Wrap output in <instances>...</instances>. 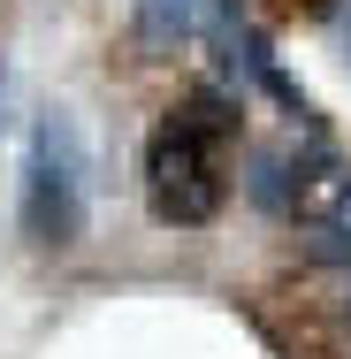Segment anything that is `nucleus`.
<instances>
[{
  "label": "nucleus",
  "mask_w": 351,
  "mask_h": 359,
  "mask_svg": "<svg viewBox=\"0 0 351 359\" xmlns=\"http://www.w3.org/2000/svg\"><path fill=\"white\" fill-rule=\"evenodd\" d=\"M229 107L199 92L184 107L160 115V130L145 138V207L168 229H207L229 199Z\"/></svg>",
  "instance_id": "f257e3e1"
},
{
  "label": "nucleus",
  "mask_w": 351,
  "mask_h": 359,
  "mask_svg": "<svg viewBox=\"0 0 351 359\" xmlns=\"http://www.w3.org/2000/svg\"><path fill=\"white\" fill-rule=\"evenodd\" d=\"M84 138H76L69 115H39L31 123V145H23V229L39 245H76L84 237Z\"/></svg>",
  "instance_id": "f03ea898"
},
{
  "label": "nucleus",
  "mask_w": 351,
  "mask_h": 359,
  "mask_svg": "<svg viewBox=\"0 0 351 359\" xmlns=\"http://www.w3.org/2000/svg\"><path fill=\"white\" fill-rule=\"evenodd\" d=\"M290 222L313 268H351V161H321L298 176L290 191Z\"/></svg>",
  "instance_id": "7ed1b4c3"
},
{
  "label": "nucleus",
  "mask_w": 351,
  "mask_h": 359,
  "mask_svg": "<svg viewBox=\"0 0 351 359\" xmlns=\"http://www.w3.org/2000/svg\"><path fill=\"white\" fill-rule=\"evenodd\" d=\"M214 23V0H138V39L145 46H191L199 31Z\"/></svg>",
  "instance_id": "20e7f679"
},
{
  "label": "nucleus",
  "mask_w": 351,
  "mask_h": 359,
  "mask_svg": "<svg viewBox=\"0 0 351 359\" xmlns=\"http://www.w3.org/2000/svg\"><path fill=\"white\" fill-rule=\"evenodd\" d=\"M0 130H8V69H0Z\"/></svg>",
  "instance_id": "39448f33"
},
{
  "label": "nucleus",
  "mask_w": 351,
  "mask_h": 359,
  "mask_svg": "<svg viewBox=\"0 0 351 359\" xmlns=\"http://www.w3.org/2000/svg\"><path fill=\"white\" fill-rule=\"evenodd\" d=\"M336 313H344V321H351V283H344V298H336Z\"/></svg>",
  "instance_id": "423d86ee"
},
{
  "label": "nucleus",
  "mask_w": 351,
  "mask_h": 359,
  "mask_svg": "<svg viewBox=\"0 0 351 359\" xmlns=\"http://www.w3.org/2000/svg\"><path fill=\"white\" fill-rule=\"evenodd\" d=\"M344 46H351V0H344Z\"/></svg>",
  "instance_id": "0eeeda50"
}]
</instances>
